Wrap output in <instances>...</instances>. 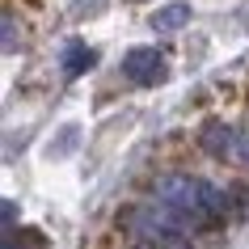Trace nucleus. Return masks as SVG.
Returning a JSON list of instances; mask_svg holds the SVG:
<instances>
[{
    "label": "nucleus",
    "instance_id": "3",
    "mask_svg": "<svg viewBox=\"0 0 249 249\" xmlns=\"http://www.w3.org/2000/svg\"><path fill=\"white\" fill-rule=\"evenodd\" d=\"M182 26H190V4H165L152 13V30L160 34H178Z\"/></svg>",
    "mask_w": 249,
    "mask_h": 249
},
{
    "label": "nucleus",
    "instance_id": "4",
    "mask_svg": "<svg viewBox=\"0 0 249 249\" xmlns=\"http://www.w3.org/2000/svg\"><path fill=\"white\" fill-rule=\"evenodd\" d=\"M93 59H97V51H89V47H68L64 72H68V76H80L85 68H93Z\"/></svg>",
    "mask_w": 249,
    "mask_h": 249
},
{
    "label": "nucleus",
    "instance_id": "1",
    "mask_svg": "<svg viewBox=\"0 0 249 249\" xmlns=\"http://www.w3.org/2000/svg\"><path fill=\"white\" fill-rule=\"evenodd\" d=\"M157 203H160V211H165L178 228H182V224L207 228V224H215L224 211H228V198H224L215 186L198 182V178H182V173L157 182Z\"/></svg>",
    "mask_w": 249,
    "mask_h": 249
},
{
    "label": "nucleus",
    "instance_id": "2",
    "mask_svg": "<svg viewBox=\"0 0 249 249\" xmlns=\"http://www.w3.org/2000/svg\"><path fill=\"white\" fill-rule=\"evenodd\" d=\"M123 72L135 85H160V80L169 76V64H165V55L157 47H131L127 59H123Z\"/></svg>",
    "mask_w": 249,
    "mask_h": 249
}]
</instances>
